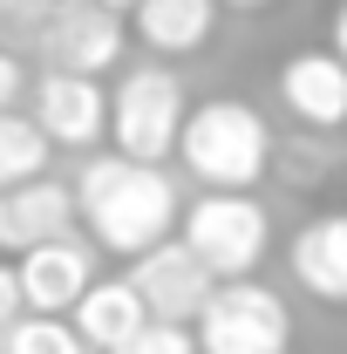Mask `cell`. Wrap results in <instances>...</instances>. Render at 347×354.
Instances as JSON below:
<instances>
[{"instance_id":"obj_1","label":"cell","mask_w":347,"mask_h":354,"mask_svg":"<svg viewBox=\"0 0 347 354\" xmlns=\"http://www.w3.org/2000/svg\"><path fill=\"white\" fill-rule=\"evenodd\" d=\"M75 191V218L95 232L102 252H123V259H143L157 252L177 232V177L164 164H130L116 150H95L82 171L68 177Z\"/></svg>"},{"instance_id":"obj_2","label":"cell","mask_w":347,"mask_h":354,"mask_svg":"<svg viewBox=\"0 0 347 354\" xmlns=\"http://www.w3.org/2000/svg\"><path fill=\"white\" fill-rule=\"evenodd\" d=\"M177 157L205 191H252L265 177V164H272V130H265V116L252 102L212 95V102H191Z\"/></svg>"},{"instance_id":"obj_3","label":"cell","mask_w":347,"mask_h":354,"mask_svg":"<svg viewBox=\"0 0 347 354\" xmlns=\"http://www.w3.org/2000/svg\"><path fill=\"white\" fill-rule=\"evenodd\" d=\"M177 245L205 266L218 286H232V279L259 272L265 245H272V218H265V205L252 191H205V198H191L177 212Z\"/></svg>"},{"instance_id":"obj_4","label":"cell","mask_w":347,"mask_h":354,"mask_svg":"<svg viewBox=\"0 0 347 354\" xmlns=\"http://www.w3.org/2000/svg\"><path fill=\"white\" fill-rule=\"evenodd\" d=\"M184 116H191V95L164 62H136L109 82V143L130 164H164L184 136Z\"/></svg>"},{"instance_id":"obj_5","label":"cell","mask_w":347,"mask_h":354,"mask_svg":"<svg viewBox=\"0 0 347 354\" xmlns=\"http://www.w3.org/2000/svg\"><path fill=\"white\" fill-rule=\"evenodd\" d=\"M191 341H198V354H286L293 348V307L259 279H232L191 320Z\"/></svg>"},{"instance_id":"obj_6","label":"cell","mask_w":347,"mask_h":354,"mask_svg":"<svg viewBox=\"0 0 347 354\" xmlns=\"http://www.w3.org/2000/svg\"><path fill=\"white\" fill-rule=\"evenodd\" d=\"M35 55H41L48 75H88V82H102V68L123 62V21L102 14V7H88V0H55Z\"/></svg>"},{"instance_id":"obj_7","label":"cell","mask_w":347,"mask_h":354,"mask_svg":"<svg viewBox=\"0 0 347 354\" xmlns=\"http://www.w3.org/2000/svg\"><path fill=\"white\" fill-rule=\"evenodd\" d=\"M123 279L136 286L143 313H150V320H164V327H191V320L205 313V300L218 293V279H212L198 259H191L177 239H164L157 252L130 259V272H123Z\"/></svg>"},{"instance_id":"obj_8","label":"cell","mask_w":347,"mask_h":354,"mask_svg":"<svg viewBox=\"0 0 347 354\" xmlns=\"http://www.w3.org/2000/svg\"><path fill=\"white\" fill-rule=\"evenodd\" d=\"M14 286H21V307L28 313L68 320L75 300L95 286V252H88L75 232H68V239H48V245H35V252L14 259Z\"/></svg>"},{"instance_id":"obj_9","label":"cell","mask_w":347,"mask_h":354,"mask_svg":"<svg viewBox=\"0 0 347 354\" xmlns=\"http://www.w3.org/2000/svg\"><path fill=\"white\" fill-rule=\"evenodd\" d=\"M28 123L48 136V150H95L109 136V88L88 75H41Z\"/></svg>"},{"instance_id":"obj_10","label":"cell","mask_w":347,"mask_h":354,"mask_svg":"<svg viewBox=\"0 0 347 354\" xmlns=\"http://www.w3.org/2000/svg\"><path fill=\"white\" fill-rule=\"evenodd\" d=\"M75 232V191L62 177H35V184H14L0 191V252H35L48 239H68Z\"/></svg>"},{"instance_id":"obj_11","label":"cell","mask_w":347,"mask_h":354,"mask_svg":"<svg viewBox=\"0 0 347 354\" xmlns=\"http://www.w3.org/2000/svg\"><path fill=\"white\" fill-rule=\"evenodd\" d=\"M279 102L300 116L306 130H341L347 123V62L327 48H300L279 68Z\"/></svg>"},{"instance_id":"obj_12","label":"cell","mask_w":347,"mask_h":354,"mask_svg":"<svg viewBox=\"0 0 347 354\" xmlns=\"http://www.w3.org/2000/svg\"><path fill=\"white\" fill-rule=\"evenodd\" d=\"M286 259H293V279H300L313 300L347 307V212L306 218L293 232V245H286Z\"/></svg>"},{"instance_id":"obj_13","label":"cell","mask_w":347,"mask_h":354,"mask_svg":"<svg viewBox=\"0 0 347 354\" xmlns=\"http://www.w3.org/2000/svg\"><path fill=\"white\" fill-rule=\"evenodd\" d=\"M68 327H75V341H82L88 354H116L123 341H136V334L150 327V313H143L130 279H95L82 300H75Z\"/></svg>"},{"instance_id":"obj_14","label":"cell","mask_w":347,"mask_h":354,"mask_svg":"<svg viewBox=\"0 0 347 354\" xmlns=\"http://www.w3.org/2000/svg\"><path fill=\"white\" fill-rule=\"evenodd\" d=\"M130 21L150 55H198L218 28V0H136Z\"/></svg>"},{"instance_id":"obj_15","label":"cell","mask_w":347,"mask_h":354,"mask_svg":"<svg viewBox=\"0 0 347 354\" xmlns=\"http://www.w3.org/2000/svg\"><path fill=\"white\" fill-rule=\"evenodd\" d=\"M48 136L21 116V109H0V191H14V184H35L48 177Z\"/></svg>"},{"instance_id":"obj_16","label":"cell","mask_w":347,"mask_h":354,"mask_svg":"<svg viewBox=\"0 0 347 354\" xmlns=\"http://www.w3.org/2000/svg\"><path fill=\"white\" fill-rule=\"evenodd\" d=\"M0 348H7V354H88L82 341H75L68 320H41V313H21V320L7 327Z\"/></svg>"},{"instance_id":"obj_17","label":"cell","mask_w":347,"mask_h":354,"mask_svg":"<svg viewBox=\"0 0 347 354\" xmlns=\"http://www.w3.org/2000/svg\"><path fill=\"white\" fill-rule=\"evenodd\" d=\"M48 7L55 0H0V48L14 62L35 55V41H41V28H48Z\"/></svg>"},{"instance_id":"obj_18","label":"cell","mask_w":347,"mask_h":354,"mask_svg":"<svg viewBox=\"0 0 347 354\" xmlns=\"http://www.w3.org/2000/svg\"><path fill=\"white\" fill-rule=\"evenodd\" d=\"M116 354H198V341H191V327H164V320H150L136 341H123Z\"/></svg>"},{"instance_id":"obj_19","label":"cell","mask_w":347,"mask_h":354,"mask_svg":"<svg viewBox=\"0 0 347 354\" xmlns=\"http://www.w3.org/2000/svg\"><path fill=\"white\" fill-rule=\"evenodd\" d=\"M21 286H14V259H0V341H7V327H14V320H21Z\"/></svg>"},{"instance_id":"obj_20","label":"cell","mask_w":347,"mask_h":354,"mask_svg":"<svg viewBox=\"0 0 347 354\" xmlns=\"http://www.w3.org/2000/svg\"><path fill=\"white\" fill-rule=\"evenodd\" d=\"M21 82H28V68L0 48V109H14V95H21Z\"/></svg>"},{"instance_id":"obj_21","label":"cell","mask_w":347,"mask_h":354,"mask_svg":"<svg viewBox=\"0 0 347 354\" xmlns=\"http://www.w3.org/2000/svg\"><path fill=\"white\" fill-rule=\"evenodd\" d=\"M327 55H341V62H347V0L334 7V41H327Z\"/></svg>"},{"instance_id":"obj_22","label":"cell","mask_w":347,"mask_h":354,"mask_svg":"<svg viewBox=\"0 0 347 354\" xmlns=\"http://www.w3.org/2000/svg\"><path fill=\"white\" fill-rule=\"evenodd\" d=\"M88 7H102V14H116V21H123V14H136V0H88Z\"/></svg>"},{"instance_id":"obj_23","label":"cell","mask_w":347,"mask_h":354,"mask_svg":"<svg viewBox=\"0 0 347 354\" xmlns=\"http://www.w3.org/2000/svg\"><path fill=\"white\" fill-rule=\"evenodd\" d=\"M218 7H272V0H218Z\"/></svg>"},{"instance_id":"obj_24","label":"cell","mask_w":347,"mask_h":354,"mask_svg":"<svg viewBox=\"0 0 347 354\" xmlns=\"http://www.w3.org/2000/svg\"><path fill=\"white\" fill-rule=\"evenodd\" d=\"M0 354H7V348H0Z\"/></svg>"}]
</instances>
